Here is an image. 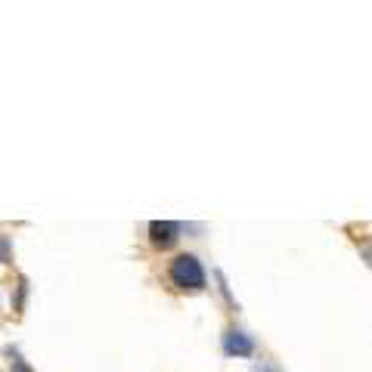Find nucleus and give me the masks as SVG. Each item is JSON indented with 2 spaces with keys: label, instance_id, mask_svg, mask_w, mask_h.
<instances>
[{
  "label": "nucleus",
  "instance_id": "obj_2",
  "mask_svg": "<svg viewBox=\"0 0 372 372\" xmlns=\"http://www.w3.org/2000/svg\"><path fill=\"white\" fill-rule=\"evenodd\" d=\"M177 232H180V227L171 223V221H152L149 223V239H152V245H158V248H168V245L177 239Z\"/></svg>",
  "mask_w": 372,
  "mask_h": 372
},
{
  "label": "nucleus",
  "instance_id": "obj_1",
  "mask_svg": "<svg viewBox=\"0 0 372 372\" xmlns=\"http://www.w3.org/2000/svg\"><path fill=\"white\" fill-rule=\"evenodd\" d=\"M171 282L177 285V289H205V270L202 264H198L196 255H177L174 261H171Z\"/></svg>",
  "mask_w": 372,
  "mask_h": 372
},
{
  "label": "nucleus",
  "instance_id": "obj_3",
  "mask_svg": "<svg viewBox=\"0 0 372 372\" xmlns=\"http://www.w3.org/2000/svg\"><path fill=\"white\" fill-rule=\"evenodd\" d=\"M223 350H227L230 357H248L251 350H255V341H251L245 332L232 329V332H227V338H223Z\"/></svg>",
  "mask_w": 372,
  "mask_h": 372
},
{
  "label": "nucleus",
  "instance_id": "obj_4",
  "mask_svg": "<svg viewBox=\"0 0 372 372\" xmlns=\"http://www.w3.org/2000/svg\"><path fill=\"white\" fill-rule=\"evenodd\" d=\"M10 257V242H6V236H0V264Z\"/></svg>",
  "mask_w": 372,
  "mask_h": 372
}]
</instances>
